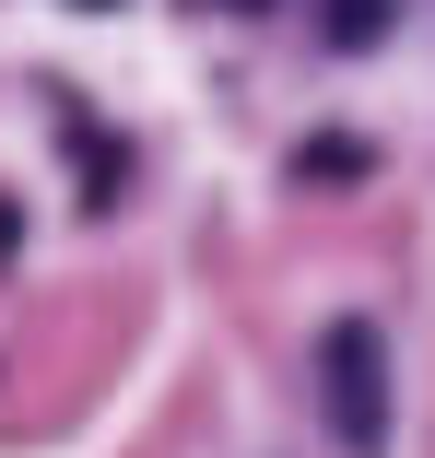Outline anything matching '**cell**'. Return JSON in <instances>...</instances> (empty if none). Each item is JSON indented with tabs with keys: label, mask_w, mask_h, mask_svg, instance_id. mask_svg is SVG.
Returning a JSON list of instances; mask_svg holds the SVG:
<instances>
[{
	"label": "cell",
	"mask_w": 435,
	"mask_h": 458,
	"mask_svg": "<svg viewBox=\"0 0 435 458\" xmlns=\"http://www.w3.org/2000/svg\"><path fill=\"white\" fill-rule=\"evenodd\" d=\"M318 377H329V423L354 435V446L388 423V364H377V329H365V318H341V329L318 341Z\"/></svg>",
	"instance_id": "1"
},
{
	"label": "cell",
	"mask_w": 435,
	"mask_h": 458,
	"mask_svg": "<svg viewBox=\"0 0 435 458\" xmlns=\"http://www.w3.org/2000/svg\"><path fill=\"white\" fill-rule=\"evenodd\" d=\"M388 13H400V0H318V36H329V47H377Z\"/></svg>",
	"instance_id": "2"
}]
</instances>
